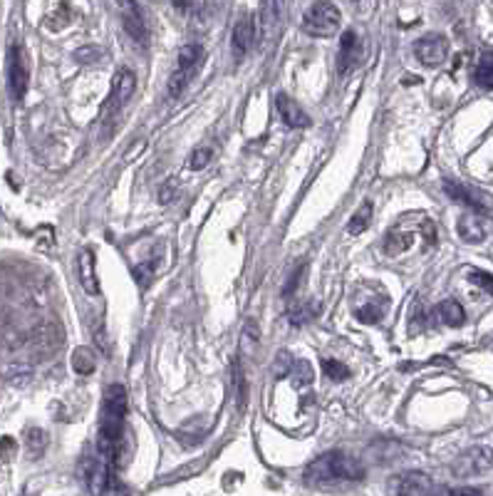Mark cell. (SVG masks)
I'll return each mask as SVG.
<instances>
[{"mask_svg":"<svg viewBox=\"0 0 493 496\" xmlns=\"http://www.w3.org/2000/svg\"><path fill=\"white\" fill-rule=\"evenodd\" d=\"M352 3H357V0H352Z\"/></svg>","mask_w":493,"mask_h":496,"instance_id":"8d00e7d4","label":"cell"},{"mask_svg":"<svg viewBox=\"0 0 493 496\" xmlns=\"http://www.w3.org/2000/svg\"><path fill=\"white\" fill-rule=\"evenodd\" d=\"M72 367L77 375H92L97 362H94V353L90 348H77L72 353Z\"/></svg>","mask_w":493,"mask_h":496,"instance_id":"44dd1931","label":"cell"},{"mask_svg":"<svg viewBox=\"0 0 493 496\" xmlns=\"http://www.w3.org/2000/svg\"><path fill=\"white\" fill-rule=\"evenodd\" d=\"M444 191L449 194L451 199H454V201L466 204V206L473 208V211H478V213H491L488 199L483 197V194H478L476 189H471V186L459 184V181H444Z\"/></svg>","mask_w":493,"mask_h":496,"instance_id":"30bf717a","label":"cell"},{"mask_svg":"<svg viewBox=\"0 0 493 496\" xmlns=\"http://www.w3.org/2000/svg\"><path fill=\"white\" fill-rule=\"evenodd\" d=\"M473 80L476 85L486 90H493V52H483L481 60H478L476 70H473Z\"/></svg>","mask_w":493,"mask_h":496,"instance_id":"ac0fdd59","label":"cell"},{"mask_svg":"<svg viewBox=\"0 0 493 496\" xmlns=\"http://www.w3.org/2000/svg\"><path fill=\"white\" fill-rule=\"evenodd\" d=\"M45 447H48V434H45L43 430H30L27 432V449H30L33 457L43 454Z\"/></svg>","mask_w":493,"mask_h":496,"instance_id":"83f0119b","label":"cell"},{"mask_svg":"<svg viewBox=\"0 0 493 496\" xmlns=\"http://www.w3.org/2000/svg\"><path fill=\"white\" fill-rule=\"evenodd\" d=\"M340 30V10L327 0H317L303 17V33L313 38H332Z\"/></svg>","mask_w":493,"mask_h":496,"instance_id":"3957f363","label":"cell"},{"mask_svg":"<svg viewBox=\"0 0 493 496\" xmlns=\"http://www.w3.org/2000/svg\"><path fill=\"white\" fill-rule=\"evenodd\" d=\"M276 372H280V375H287V372H290V367H293V360H290V355L287 353H280L276 357Z\"/></svg>","mask_w":493,"mask_h":496,"instance_id":"e575fe53","label":"cell"},{"mask_svg":"<svg viewBox=\"0 0 493 496\" xmlns=\"http://www.w3.org/2000/svg\"><path fill=\"white\" fill-rule=\"evenodd\" d=\"M276 107L278 112H280V120L285 122L287 127H293V129H305V127H310V117L305 115L303 109H300V104L287 97V94H278Z\"/></svg>","mask_w":493,"mask_h":496,"instance_id":"4fadbf2b","label":"cell"},{"mask_svg":"<svg viewBox=\"0 0 493 496\" xmlns=\"http://www.w3.org/2000/svg\"><path fill=\"white\" fill-rule=\"evenodd\" d=\"M176 194H179V179L169 176L162 184V189H159V204H171L176 199Z\"/></svg>","mask_w":493,"mask_h":496,"instance_id":"f546056e","label":"cell"},{"mask_svg":"<svg viewBox=\"0 0 493 496\" xmlns=\"http://www.w3.org/2000/svg\"><path fill=\"white\" fill-rule=\"evenodd\" d=\"M471 283L481 285V288L486 290V293L493 295V276H491V273H486V271H471Z\"/></svg>","mask_w":493,"mask_h":496,"instance_id":"1f68e13d","label":"cell"},{"mask_svg":"<svg viewBox=\"0 0 493 496\" xmlns=\"http://www.w3.org/2000/svg\"><path fill=\"white\" fill-rule=\"evenodd\" d=\"M369 221H372V201H364L362 206L357 208V211L352 213V218H350V226H347V231L352 236H359L367 231Z\"/></svg>","mask_w":493,"mask_h":496,"instance_id":"ffe728a7","label":"cell"},{"mask_svg":"<svg viewBox=\"0 0 493 496\" xmlns=\"http://www.w3.org/2000/svg\"><path fill=\"white\" fill-rule=\"evenodd\" d=\"M27 80H30V72H27L25 52H22L20 45L13 43L8 50V87H10L15 102H22V97H25Z\"/></svg>","mask_w":493,"mask_h":496,"instance_id":"277c9868","label":"cell"},{"mask_svg":"<svg viewBox=\"0 0 493 496\" xmlns=\"http://www.w3.org/2000/svg\"><path fill=\"white\" fill-rule=\"evenodd\" d=\"M392 491H396V494H436V491L444 489H436L434 481L422 472H407V474L396 476V481L392 484Z\"/></svg>","mask_w":493,"mask_h":496,"instance_id":"7c38bea8","label":"cell"},{"mask_svg":"<svg viewBox=\"0 0 493 496\" xmlns=\"http://www.w3.org/2000/svg\"><path fill=\"white\" fill-rule=\"evenodd\" d=\"M357 318L362 323H377L382 318V311L377 306H364V308H359L357 311Z\"/></svg>","mask_w":493,"mask_h":496,"instance_id":"d6a6232c","label":"cell"},{"mask_svg":"<svg viewBox=\"0 0 493 496\" xmlns=\"http://www.w3.org/2000/svg\"><path fill=\"white\" fill-rule=\"evenodd\" d=\"M80 281L85 293L97 295L99 293V283H97V273H94V253L92 248H85L80 253Z\"/></svg>","mask_w":493,"mask_h":496,"instance_id":"5bb4252c","label":"cell"},{"mask_svg":"<svg viewBox=\"0 0 493 496\" xmlns=\"http://www.w3.org/2000/svg\"><path fill=\"white\" fill-rule=\"evenodd\" d=\"M157 256H152L149 261H141V266H134L131 268V273H134V281L136 285H139L141 290H147L149 285H152L154 281V273H157Z\"/></svg>","mask_w":493,"mask_h":496,"instance_id":"7402d4cb","label":"cell"},{"mask_svg":"<svg viewBox=\"0 0 493 496\" xmlns=\"http://www.w3.org/2000/svg\"><path fill=\"white\" fill-rule=\"evenodd\" d=\"M290 372H293L295 380L303 382V385L313 382V367H310L308 360H293V367H290Z\"/></svg>","mask_w":493,"mask_h":496,"instance_id":"4dcf8cb0","label":"cell"},{"mask_svg":"<svg viewBox=\"0 0 493 496\" xmlns=\"http://www.w3.org/2000/svg\"><path fill=\"white\" fill-rule=\"evenodd\" d=\"M211 149L208 147H196L194 152H191V157H189V169H194V171H199V169H203L208 162H211Z\"/></svg>","mask_w":493,"mask_h":496,"instance_id":"f1b7e54d","label":"cell"},{"mask_svg":"<svg viewBox=\"0 0 493 496\" xmlns=\"http://www.w3.org/2000/svg\"><path fill=\"white\" fill-rule=\"evenodd\" d=\"M414 55H417V60L422 62L424 67H439L441 62L446 60V55H449V40L444 35H424L422 40H417L414 45Z\"/></svg>","mask_w":493,"mask_h":496,"instance_id":"8992f818","label":"cell"},{"mask_svg":"<svg viewBox=\"0 0 493 496\" xmlns=\"http://www.w3.org/2000/svg\"><path fill=\"white\" fill-rule=\"evenodd\" d=\"M412 246V236L409 234H401L399 229L390 231L385 239V253L387 256H399V253H404Z\"/></svg>","mask_w":493,"mask_h":496,"instance_id":"d6986e66","label":"cell"},{"mask_svg":"<svg viewBox=\"0 0 493 496\" xmlns=\"http://www.w3.org/2000/svg\"><path fill=\"white\" fill-rule=\"evenodd\" d=\"M303 273H305V266H300V268H295V273L287 278V285L283 288V295H290L295 288H298V283H300V278H303Z\"/></svg>","mask_w":493,"mask_h":496,"instance_id":"836d02e7","label":"cell"},{"mask_svg":"<svg viewBox=\"0 0 493 496\" xmlns=\"http://www.w3.org/2000/svg\"><path fill=\"white\" fill-rule=\"evenodd\" d=\"M456 229H459V236L466 243H481L483 241V226L476 216H461Z\"/></svg>","mask_w":493,"mask_h":496,"instance_id":"2e32d148","label":"cell"},{"mask_svg":"<svg viewBox=\"0 0 493 496\" xmlns=\"http://www.w3.org/2000/svg\"><path fill=\"white\" fill-rule=\"evenodd\" d=\"M439 316L449 327H459V325H464V320H466V313H464L461 303L459 300H451V298L444 300V303L439 306Z\"/></svg>","mask_w":493,"mask_h":496,"instance_id":"e0dca14e","label":"cell"},{"mask_svg":"<svg viewBox=\"0 0 493 496\" xmlns=\"http://www.w3.org/2000/svg\"><path fill=\"white\" fill-rule=\"evenodd\" d=\"M322 372H325V375L330 377L332 382H342V380H347V377L352 375V372H350V367H347L345 362L332 360V357L322 360Z\"/></svg>","mask_w":493,"mask_h":496,"instance_id":"484cf974","label":"cell"},{"mask_svg":"<svg viewBox=\"0 0 493 496\" xmlns=\"http://www.w3.org/2000/svg\"><path fill=\"white\" fill-rule=\"evenodd\" d=\"M127 415V390L122 385H109L104 390V402H102V422H99V439L97 449L99 457L120 469L129 462L131 454V432L124 427Z\"/></svg>","mask_w":493,"mask_h":496,"instance_id":"6da1fadb","label":"cell"},{"mask_svg":"<svg viewBox=\"0 0 493 496\" xmlns=\"http://www.w3.org/2000/svg\"><path fill=\"white\" fill-rule=\"evenodd\" d=\"M255 40V17L250 13H243V15L236 20L234 33H231V50H234L236 60H243L248 50L253 48Z\"/></svg>","mask_w":493,"mask_h":496,"instance_id":"9c48e42d","label":"cell"},{"mask_svg":"<svg viewBox=\"0 0 493 496\" xmlns=\"http://www.w3.org/2000/svg\"><path fill=\"white\" fill-rule=\"evenodd\" d=\"M313 316H315L313 303H310V300H300L298 306L290 311V323H293V325H305Z\"/></svg>","mask_w":493,"mask_h":496,"instance_id":"4316f807","label":"cell"},{"mask_svg":"<svg viewBox=\"0 0 493 496\" xmlns=\"http://www.w3.org/2000/svg\"><path fill=\"white\" fill-rule=\"evenodd\" d=\"M359 55H362V45H359V38L355 30H347L340 40V52H337V72L340 75H347L355 65L359 62Z\"/></svg>","mask_w":493,"mask_h":496,"instance_id":"8fae6325","label":"cell"},{"mask_svg":"<svg viewBox=\"0 0 493 496\" xmlns=\"http://www.w3.org/2000/svg\"><path fill=\"white\" fill-rule=\"evenodd\" d=\"M201 57H203V52H201L199 45H194V43L184 45V48L179 50V67H181V70L196 72V67H199Z\"/></svg>","mask_w":493,"mask_h":496,"instance_id":"603a6c76","label":"cell"},{"mask_svg":"<svg viewBox=\"0 0 493 496\" xmlns=\"http://www.w3.org/2000/svg\"><path fill=\"white\" fill-rule=\"evenodd\" d=\"M191 77H194V72L181 70V67H176V70L171 72V77H169V82H166L169 97H179V94L186 90V85H189Z\"/></svg>","mask_w":493,"mask_h":496,"instance_id":"d4e9b609","label":"cell"},{"mask_svg":"<svg viewBox=\"0 0 493 496\" xmlns=\"http://www.w3.org/2000/svg\"><path fill=\"white\" fill-rule=\"evenodd\" d=\"M117 10L122 15V25L129 33V38H134L139 45H147L149 33H147V22H144V15H141L136 0H112Z\"/></svg>","mask_w":493,"mask_h":496,"instance_id":"52a82bcc","label":"cell"},{"mask_svg":"<svg viewBox=\"0 0 493 496\" xmlns=\"http://www.w3.org/2000/svg\"><path fill=\"white\" fill-rule=\"evenodd\" d=\"M278 20H280V6H278V0H260V8H258L260 30L266 35L273 33L278 27Z\"/></svg>","mask_w":493,"mask_h":496,"instance_id":"9a60e30c","label":"cell"},{"mask_svg":"<svg viewBox=\"0 0 493 496\" xmlns=\"http://www.w3.org/2000/svg\"><path fill=\"white\" fill-rule=\"evenodd\" d=\"M234 385H236V404H238V412H245L248 407V382H245L243 367L236 362L234 365Z\"/></svg>","mask_w":493,"mask_h":496,"instance_id":"cb8c5ba5","label":"cell"},{"mask_svg":"<svg viewBox=\"0 0 493 496\" xmlns=\"http://www.w3.org/2000/svg\"><path fill=\"white\" fill-rule=\"evenodd\" d=\"M173 6H176V8H186V0H173Z\"/></svg>","mask_w":493,"mask_h":496,"instance_id":"d590c367","label":"cell"},{"mask_svg":"<svg viewBox=\"0 0 493 496\" xmlns=\"http://www.w3.org/2000/svg\"><path fill=\"white\" fill-rule=\"evenodd\" d=\"M364 467L357 459L347 457L342 452H327L317 457L308 469H305V481L310 486H327L340 484V481H362Z\"/></svg>","mask_w":493,"mask_h":496,"instance_id":"7a4b0ae2","label":"cell"},{"mask_svg":"<svg viewBox=\"0 0 493 496\" xmlns=\"http://www.w3.org/2000/svg\"><path fill=\"white\" fill-rule=\"evenodd\" d=\"M136 90V75L127 67L114 72L112 77V92H109V99H107V112H117L120 107H124L127 102L131 99Z\"/></svg>","mask_w":493,"mask_h":496,"instance_id":"ba28073f","label":"cell"},{"mask_svg":"<svg viewBox=\"0 0 493 496\" xmlns=\"http://www.w3.org/2000/svg\"><path fill=\"white\" fill-rule=\"evenodd\" d=\"M493 467V449L491 447H471L461 454L454 464L456 476H476L486 474Z\"/></svg>","mask_w":493,"mask_h":496,"instance_id":"5b68a950","label":"cell"}]
</instances>
